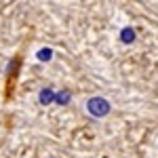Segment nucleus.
I'll return each mask as SVG.
<instances>
[{"label": "nucleus", "mask_w": 158, "mask_h": 158, "mask_svg": "<svg viewBox=\"0 0 158 158\" xmlns=\"http://www.w3.org/2000/svg\"><path fill=\"white\" fill-rule=\"evenodd\" d=\"M19 65H21V59H17L11 63V70H9V76H6V82H4V99L9 101L13 97V91H15V82H17V72H19Z\"/></svg>", "instance_id": "f257e3e1"}]
</instances>
